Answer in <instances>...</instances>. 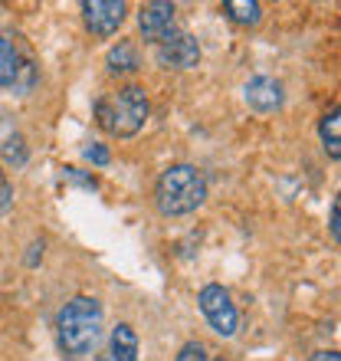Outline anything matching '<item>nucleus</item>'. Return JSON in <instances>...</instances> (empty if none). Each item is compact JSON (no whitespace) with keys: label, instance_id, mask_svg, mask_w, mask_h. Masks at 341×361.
Here are the masks:
<instances>
[{"label":"nucleus","instance_id":"obj_16","mask_svg":"<svg viewBox=\"0 0 341 361\" xmlns=\"http://www.w3.org/2000/svg\"><path fill=\"white\" fill-rule=\"evenodd\" d=\"M13 204V184H10L7 171H0V214Z\"/></svg>","mask_w":341,"mask_h":361},{"label":"nucleus","instance_id":"obj_9","mask_svg":"<svg viewBox=\"0 0 341 361\" xmlns=\"http://www.w3.org/2000/svg\"><path fill=\"white\" fill-rule=\"evenodd\" d=\"M247 102L256 112H275L283 105V86L269 76H256L247 82Z\"/></svg>","mask_w":341,"mask_h":361},{"label":"nucleus","instance_id":"obj_8","mask_svg":"<svg viewBox=\"0 0 341 361\" xmlns=\"http://www.w3.org/2000/svg\"><path fill=\"white\" fill-rule=\"evenodd\" d=\"M33 82V66L17 53V47L0 33V86L13 89H30Z\"/></svg>","mask_w":341,"mask_h":361},{"label":"nucleus","instance_id":"obj_4","mask_svg":"<svg viewBox=\"0 0 341 361\" xmlns=\"http://www.w3.org/2000/svg\"><path fill=\"white\" fill-rule=\"evenodd\" d=\"M197 302H200V312H204V319L210 322L213 332L223 335V338L237 335L240 315H237V309H233V302H230V293L223 289V286H217V283L204 286L200 295H197Z\"/></svg>","mask_w":341,"mask_h":361},{"label":"nucleus","instance_id":"obj_18","mask_svg":"<svg viewBox=\"0 0 341 361\" xmlns=\"http://www.w3.org/2000/svg\"><path fill=\"white\" fill-rule=\"evenodd\" d=\"M332 237H335V243L341 240V204L338 200L332 204Z\"/></svg>","mask_w":341,"mask_h":361},{"label":"nucleus","instance_id":"obj_15","mask_svg":"<svg viewBox=\"0 0 341 361\" xmlns=\"http://www.w3.org/2000/svg\"><path fill=\"white\" fill-rule=\"evenodd\" d=\"M178 361H207V352H204V345L200 342H187L184 348H180Z\"/></svg>","mask_w":341,"mask_h":361},{"label":"nucleus","instance_id":"obj_2","mask_svg":"<svg viewBox=\"0 0 341 361\" xmlns=\"http://www.w3.org/2000/svg\"><path fill=\"white\" fill-rule=\"evenodd\" d=\"M158 210L168 217H184L190 210H197L207 200V178L194 164H174L158 178L154 188Z\"/></svg>","mask_w":341,"mask_h":361},{"label":"nucleus","instance_id":"obj_11","mask_svg":"<svg viewBox=\"0 0 341 361\" xmlns=\"http://www.w3.org/2000/svg\"><path fill=\"white\" fill-rule=\"evenodd\" d=\"M318 132H322V142H325V152L332 154L335 161L341 158V109L335 105L332 112L322 118V125H318Z\"/></svg>","mask_w":341,"mask_h":361},{"label":"nucleus","instance_id":"obj_7","mask_svg":"<svg viewBox=\"0 0 341 361\" xmlns=\"http://www.w3.org/2000/svg\"><path fill=\"white\" fill-rule=\"evenodd\" d=\"M200 47L190 33H170L164 43H158V63L164 69H190L197 66Z\"/></svg>","mask_w":341,"mask_h":361},{"label":"nucleus","instance_id":"obj_14","mask_svg":"<svg viewBox=\"0 0 341 361\" xmlns=\"http://www.w3.org/2000/svg\"><path fill=\"white\" fill-rule=\"evenodd\" d=\"M4 158H7L10 164H23L27 161V148H23V138H7V148H4Z\"/></svg>","mask_w":341,"mask_h":361},{"label":"nucleus","instance_id":"obj_1","mask_svg":"<svg viewBox=\"0 0 341 361\" xmlns=\"http://www.w3.org/2000/svg\"><path fill=\"white\" fill-rule=\"evenodd\" d=\"M56 335L66 355H85L102 335V302L92 295L69 299L56 319Z\"/></svg>","mask_w":341,"mask_h":361},{"label":"nucleus","instance_id":"obj_12","mask_svg":"<svg viewBox=\"0 0 341 361\" xmlns=\"http://www.w3.org/2000/svg\"><path fill=\"white\" fill-rule=\"evenodd\" d=\"M223 10H227V17L233 20V23H243V27H253V23H259V17H263V7H259L256 0H227Z\"/></svg>","mask_w":341,"mask_h":361},{"label":"nucleus","instance_id":"obj_20","mask_svg":"<svg viewBox=\"0 0 341 361\" xmlns=\"http://www.w3.org/2000/svg\"><path fill=\"white\" fill-rule=\"evenodd\" d=\"M220 361H223V358H220Z\"/></svg>","mask_w":341,"mask_h":361},{"label":"nucleus","instance_id":"obj_6","mask_svg":"<svg viewBox=\"0 0 341 361\" xmlns=\"http://www.w3.org/2000/svg\"><path fill=\"white\" fill-rule=\"evenodd\" d=\"M85 27L95 37H112L125 20V4L122 0H85L82 4Z\"/></svg>","mask_w":341,"mask_h":361},{"label":"nucleus","instance_id":"obj_5","mask_svg":"<svg viewBox=\"0 0 341 361\" xmlns=\"http://www.w3.org/2000/svg\"><path fill=\"white\" fill-rule=\"evenodd\" d=\"M138 27L148 43H164L174 33V4L170 0H151L138 10Z\"/></svg>","mask_w":341,"mask_h":361},{"label":"nucleus","instance_id":"obj_10","mask_svg":"<svg viewBox=\"0 0 341 361\" xmlns=\"http://www.w3.org/2000/svg\"><path fill=\"white\" fill-rule=\"evenodd\" d=\"M112 361H138V335L132 325H115L112 332Z\"/></svg>","mask_w":341,"mask_h":361},{"label":"nucleus","instance_id":"obj_19","mask_svg":"<svg viewBox=\"0 0 341 361\" xmlns=\"http://www.w3.org/2000/svg\"><path fill=\"white\" fill-rule=\"evenodd\" d=\"M312 361H341V358H338V352H315Z\"/></svg>","mask_w":341,"mask_h":361},{"label":"nucleus","instance_id":"obj_17","mask_svg":"<svg viewBox=\"0 0 341 361\" xmlns=\"http://www.w3.org/2000/svg\"><path fill=\"white\" fill-rule=\"evenodd\" d=\"M85 158L95 164H108V152H105L102 145H92V148H85Z\"/></svg>","mask_w":341,"mask_h":361},{"label":"nucleus","instance_id":"obj_13","mask_svg":"<svg viewBox=\"0 0 341 361\" xmlns=\"http://www.w3.org/2000/svg\"><path fill=\"white\" fill-rule=\"evenodd\" d=\"M108 69L122 73V69H138V53H135L132 43H118V47L108 53Z\"/></svg>","mask_w":341,"mask_h":361},{"label":"nucleus","instance_id":"obj_3","mask_svg":"<svg viewBox=\"0 0 341 361\" xmlns=\"http://www.w3.org/2000/svg\"><path fill=\"white\" fill-rule=\"evenodd\" d=\"M95 118L115 138H132L148 122V95L142 86H125L118 92L105 95L95 105Z\"/></svg>","mask_w":341,"mask_h":361}]
</instances>
